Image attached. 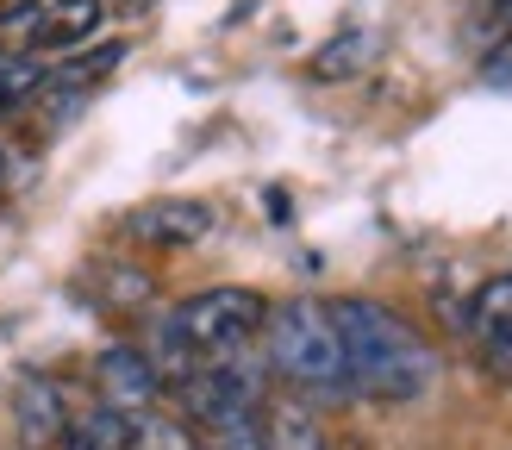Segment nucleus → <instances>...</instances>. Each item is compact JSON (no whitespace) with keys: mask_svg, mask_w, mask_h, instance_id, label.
Returning a JSON list of instances; mask_svg holds the SVG:
<instances>
[{"mask_svg":"<svg viewBox=\"0 0 512 450\" xmlns=\"http://www.w3.org/2000/svg\"><path fill=\"white\" fill-rule=\"evenodd\" d=\"M182 407L207 425H238V419H256L263 413V382H256V369H244L238 357H219V363H194L182 382Z\"/></svg>","mask_w":512,"mask_h":450,"instance_id":"20e7f679","label":"nucleus"},{"mask_svg":"<svg viewBox=\"0 0 512 450\" xmlns=\"http://www.w3.org/2000/svg\"><path fill=\"white\" fill-rule=\"evenodd\" d=\"M119 57H125L119 44H100V50H88L82 63H63L57 75H44V82H57V88H75V82H88V75H107V69L119 63Z\"/></svg>","mask_w":512,"mask_h":450,"instance_id":"4468645a","label":"nucleus"},{"mask_svg":"<svg viewBox=\"0 0 512 450\" xmlns=\"http://www.w3.org/2000/svg\"><path fill=\"white\" fill-rule=\"evenodd\" d=\"M263 319H269V300L256 288H200L163 325L200 363H219V357H238L250 338H263Z\"/></svg>","mask_w":512,"mask_h":450,"instance_id":"7ed1b4c3","label":"nucleus"},{"mask_svg":"<svg viewBox=\"0 0 512 450\" xmlns=\"http://www.w3.org/2000/svg\"><path fill=\"white\" fill-rule=\"evenodd\" d=\"M200 450H263V432H256V419H238V425H213Z\"/></svg>","mask_w":512,"mask_h":450,"instance_id":"dca6fc26","label":"nucleus"},{"mask_svg":"<svg viewBox=\"0 0 512 450\" xmlns=\"http://www.w3.org/2000/svg\"><path fill=\"white\" fill-rule=\"evenodd\" d=\"M94 388H100V407H113L125 419H144L163 400V375H157L144 344H107L94 357Z\"/></svg>","mask_w":512,"mask_h":450,"instance_id":"39448f33","label":"nucleus"},{"mask_svg":"<svg viewBox=\"0 0 512 450\" xmlns=\"http://www.w3.org/2000/svg\"><path fill=\"white\" fill-rule=\"evenodd\" d=\"M469 344L500 382H512V275L481 282L469 300Z\"/></svg>","mask_w":512,"mask_h":450,"instance_id":"0eeeda50","label":"nucleus"},{"mask_svg":"<svg viewBox=\"0 0 512 450\" xmlns=\"http://www.w3.org/2000/svg\"><path fill=\"white\" fill-rule=\"evenodd\" d=\"M63 450H132V419L113 413V407H88L69 419Z\"/></svg>","mask_w":512,"mask_h":450,"instance_id":"9b49d317","label":"nucleus"},{"mask_svg":"<svg viewBox=\"0 0 512 450\" xmlns=\"http://www.w3.org/2000/svg\"><path fill=\"white\" fill-rule=\"evenodd\" d=\"M256 432H263V450H325V432L306 413V400H263Z\"/></svg>","mask_w":512,"mask_h":450,"instance_id":"1a4fd4ad","label":"nucleus"},{"mask_svg":"<svg viewBox=\"0 0 512 450\" xmlns=\"http://www.w3.org/2000/svg\"><path fill=\"white\" fill-rule=\"evenodd\" d=\"M500 19H506V25H512V0H500Z\"/></svg>","mask_w":512,"mask_h":450,"instance_id":"f3484780","label":"nucleus"},{"mask_svg":"<svg viewBox=\"0 0 512 450\" xmlns=\"http://www.w3.org/2000/svg\"><path fill=\"white\" fill-rule=\"evenodd\" d=\"M263 338H269V369L306 400H350V369H344V344H338V325H331V300L313 294H294L269 307L263 319Z\"/></svg>","mask_w":512,"mask_h":450,"instance_id":"f03ea898","label":"nucleus"},{"mask_svg":"<svg viewBox=\"0 0 512 450\" xmlns=\"http://www.w3.org/2000/svg\"><path fill=\"white\" fill-rule=\"evenodd\" d=\"M369 57V32H344L331 50H319V63H313V75H325V82H338V75H350L356 63Z\"/></svg>","mask_w":512,"mask_h":450,"instance_id":"ddd939ff","label":"nucleus"},{"mask_svg":"<svg viewBox=\"0 0 512 450\" xmlns=\"http://www.w3.org/2000/svg\"><path fill=\"white\" fill-rule=\"evenodd\" d=\"M132 450H200V438L188 432L182 419L144 413V419H132Z\"/></svg>","mask_w":512,"mask_h":450,"instance_id":"f8f14e48","label":"nucleus"},{"mask_svg":"<svg viewBox=\"0 0 512 450\" xmlns=\"http://www.w3.org/2000/svg\"><path fill=\"white\" fill-rule=\"evenodd\" d=\"M331 325L344 344V369H350V394L369 400H419L438 382V357L413 319H400L394 307L363 294L331 300Z\"/></svg>","mask_w":512,"mask_h":450,"instance_id":"f257e3e1","label":"nucleus"},{"mask_svg":"<svg viewBox=\"0 0 512 450\" xmlns=\"http://www.w3.org/2000/svg\"><path fill=\"white\" fill-rule=\"evenodd\" d=\"M100 19H107V0H44V19H38V44H94Z\"/></svg>","mask_w":512,"mask_h":450,"instance_id":"9d476101","label":"nucleus"},{"mask_svg":"<svg viewBox=\"0 0 512 450\" xmlns=\"http://www.w3.org/2000/svg\"><path fill=\"white\" fill-rule=\"evenodd\" d=\"M13 425H19V444L25 450L63 444V432H69V400H63V388L50 382V375H19V388H13Z\"/></svg>","mask_w":512,"mask_h":450,"instance_id":"6e6552de","label":"nucleus"},{"mask_svg":"<svg viewBox=\"0 0 512 450\" xmlns=\"http://www.w3.org/2000/svg\"><path fill=\"white\" fill-rule=\"evenodd\" d=\"M213 232V207L207 200H144V207L125 213V238L157 244V250H188Z\"/></svg>","mask_w":512,"mask_h":450,"instance_id":"423d86ee","label":"nucleus"},{"mask_svg":"<svg viewBox=\"0 0 512 450\" xmlns=\"http://www.w3.org/2000/svg\"><path fill=\"white\" fill-rule=\"evenodd\" d=\"M38 19H44V0L7 7V13H0V38H7V44H38Z\"/></svg>","mask_w":512,"mask_h":450,"instance_id":"2eb2a0df","label":"nucleus"}]
</instances>
